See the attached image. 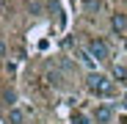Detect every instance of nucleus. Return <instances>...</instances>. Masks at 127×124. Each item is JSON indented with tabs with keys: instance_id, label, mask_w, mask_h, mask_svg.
Masks as SVG:
<instances>
[{
	"instance_id": "nucleus-12",
	"label": "nucleus",
	"mask_w": 127,
	"mask_h": 124,
	"mask_svg": "<svg viewBox=\"0 0 127 124\" xmlns=\"http://www.w3.org/2000/svg\"><path fill=\"white\" fill-rule=\"evenodd\" d=\"M122 105H124V110H127V83H124V88H122Z\"/></svg>"
},
{
	"instance_id": "nucleus-8",
	"label": "nucleus",
	"mask_w": 127,
	"mask_h": 124,
	"mask_svg": "<svg viewBox=\"0 0 127 124\" xmlns=\"http://www.w3.org/2000/svg\"><path fill=\"white\" fill-rule=\"evenodd\" d=\"M80 58H83V64H86L89 69H94V66H97V58H94L89 50H80Z\"/></svg>"
},
{
	"instance_id": "nucleus-1",
	"label": "nucleus",
	"mask_w": 127,
	"mask_h": 124,
	"mask_svg": "<svg viewBox=\"0 0 127 124\" xmlns=\"http://www.w3.org/2000/svg\"><path fill=\"white\" fill-rule=\"evenodd\" d=\"M86 88L94 94V97H113V77H108V74H102V72H89V77H86Z\"/></svg>"
},
{
	"instance_id": "nucleus-11",
	"label": "nucleus",
	"mask_w": 127,
	"mask_h": 124,
	"mask_svg": "<svg viewBox=\"0 0 127 124\" xmlns=\"http://www.w3.org/2000/svg\"><path fill=\"white\" fill-rule=\"evenodd\" d=\"M47 80L53 83V86H58V83H61V74H58V72H47Z\"/></svg>"
},
{
	"instance_id": "nucleus-9",
	"label": "nucleus",
	"mask_w": 127,
	"mask_h": 124,
	"mask_svg": "<svg viewBox=\"0 0 127 124\" xmlns=\"http://www.w3.org/2000/svg\"><path fill=\"white\" fill-rule=\"evenodd\" d=\"M91 121H94L91 116H86V113H80V110H77V113H72V124H91Z\"/></svg>"
},
{
	"instance_id": "nucleus-5",
	"label": "nucleus",
	"mask_w": 127,
	"mask_h": 124,
	"mask_svg": "<svg viewBox=\"0 0 127 124\" xmlns=\"http://www.w3.org/2000/svg\"><path fill=\"white\" fill-rule=\"evenodd\" d=\"M25 119H28V113H25L22 108H17V105H11L8 113H6V121H8V124H25Z\"/></svg>"
},
{
	"instance_id": "nucleus-13",
	"label": "nucleus",
	"mask_w": 127,
	"mask_h": 124,
	"mask_svg": "<svg viewBox=\"0 0 127 124\" xmlns=\"http://www.w3.org/2000/svg\"><path fill=\"white\" fill-rule=\"evenodd\" d=\"M6 52H8V47H6V41H0V58H6Z\"/></svg>"
},
{
	"instance_id": "nucleus-2",
	"label": "nucleus",
	"mask_w": 127,
	"mask_h": 124,
	"mask_svg": "<svg viewBox=\"0 0 127 124\" xmlns=\"http://www.w3.org/2000/svg\"><path fill=\"white\" fill-rule=\"evenodd\" d=\"M86 50L97 58V64H105V61H111V47H108V41H102V39H91Z\"/></svg>"
},
{
	"instance_id": "nucleus-6",
	"label": "nucleus",
	"mask_w": 127,
	"mask_h": 124,
	"mask_svg": "<svg viewBox=\"0 0 127 124\" xmlns=\"http://www.w3.org/2000/svg\"><path fill=\"white\" fill-rule=\"evenodd\" d=\"M111 77L119 80L122 86H124V83H127V66H124V64H113V66H111Z\"/></svg>"
},
{
	"instance_id": "nucleus-3",
	"label": "nucleus",
	"mask_w": 127,
	"mask_h": 124,
	"mask_svg": "<svg viewBox=\"0 0 127 124\" xmlns=\"http://www.w3.org/2000/svg\"><path fill=\"white\" fill-rule=\"evenodd\" d=\"M113 116H116V113H113V108L108 105V102H102V105H97V110H94V116H91V119H94L97 124H111V121H113Z\"/></svg>"
},
{
	"instance_id": "nucleus-4",
	"label": "nucleus",
	"mask_w": 127,
	"mask_h": 124,
	"mask_svg": "<svg viewBox=\"0 0 127 124\" xmlns=\"http://www.w3.org/2000/svg\"><path fill=\"white\" fill-rule=\"evenodd\" d=\"M111 30L116 36H124L127 33V14H122V11H113L111 14Z\"/></svg>"
},
{
	"instance_id": "nucleus-10",
	"label": "nucleus",
	"mask_w": 127,
	"mask_h": 124,
	"mask_svg": "<svg viewBox=\"0 0 127 124\" xmlns=\"http://www.w3.org/2000/svg\"><path fill=\"white\" fill-rule=\"evenodd\" d=\"M3 99H6V105H14V102H17V94H14V91H6Z\"/></svg>"
},
{
	"instance_id": "nucleus-7",
	"label": "nucleus",
	"mask_w": 127,
	"mask_h": 124,
	"mask_svg": "<svg viewBox=\"0 0 127 124\" xmlns=\"http://www.w3.org/2000/svg\"><path fill=\"white\" fill-rule=\"evenodd\" d=\"M83 8L89 14H99L102 11V0H83Z\"/></svg>"
}]
</instances>
